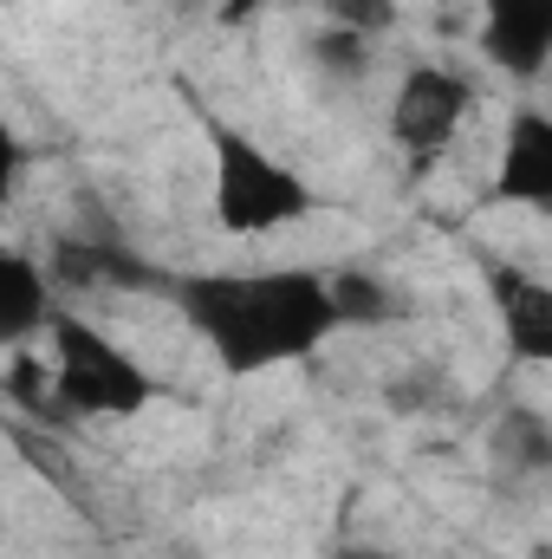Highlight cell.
<instances>
[{"label": "cell", "mask_w": 552, "mask_h": 559, "mask_svg": "<svg viewBox=\"0 0 552 559\" xmlns=\"http://www.w3.org/2000/svg\"><path fill=\"white\" fill-rule=\"evenodd\" d=\"M312 66H325V79H371V39L338 26V20H325L312 33Z\"/></svg>", "instance_id": "cell-12"}, {"label": "cell", "mask_w": 552, "mask_h": 559, "mask_svg": "<svg viewBox=\"0 0 552 559\" xmlns=\"http://www.w3.org/2000/svg\"><path fill=\"white\" fill-rule=\"evenodd\" d=\"M468 105H475V92H468L461 72H448V66H410L404 85H397V98H391V138L422 169V163H435L455 143Z\"/></svg>", "instance_id": "cell-4"}, {"label": "cell", "mask_w": 552, "mask_h": 559, "mask_svg": "<svg viewBox=\"0 0 552 559\" xmlns=\"http://www.w3.org/2000/svg\"><path fill=\"white\" fill-rule=\"evenodd\" d=\"M52 391L72 417H137L156 397L149 371L124 345H111L98 325H85L79 312H52Z\"/></svg>", "instance_id": "cell-3"}, {"label": "cell", "mask_w": 552, "mask_h": 559, "mask_svg": "<svg viewBox=\"0 0 552 559\" xmlns=\"http://www.w3.org/2000/svg\"><path fill=\"white\" fill-rule=\"evenodd\" d=\"M494 462L507 468V475H552V423L540 411H501L494 423Z\"/></svg>", "instance_id": "cell-10"}, {"label": "cell", "mask_w": 552, "mask_h": 559, "mask_svg": "<svg viewBox=\"0 0 552 559\" xmlns=\"http://www.w3.org/2000/svg\"><path fill=\"white\" fill-rule=\"evenodd\" d=\"M488 293L501 312V332L514 345V358L527 365H552V286L514 267H488Z\"/></svg>", "instance_id": "cell-7"}, {"label": "cell", "mask_w": 552, "mask_h": 559, "mask_svg": "<svg viewBox=\"0 0 552 559\" xmlns=\"http://www.w3.org/2000/svg\"><path fill=\"white\" fill-rule=\"evenodd\" d=\"M176 7H208V0H176Z\"/></svg>", "instance_id": "cell-16"}, {"label": "cell", "mask_w": 552, "mask_h": 559, "mask_svg": "<svg viewBox=\"0 0 552 559\" xmlns=\"http://www.w3.org/2000/svg\"><path fill=\"white\" fill-rule=\"evenodd\" d=\"M481 52L514 72V79H540L552 66V0H481Z\"/></svg>", "instance_id": "cell-5"}, {"label": "cell", "mask_w": 552, "mask_h": 559, "mask_svg": "<svg viewBox=\"0 0 552 559\" xmlns=\"http://www.w3.org/2000/svg\"><path fill=\"white\" fill-rule=\"evenodd\" d=\"M325 20H338V26L377 39V33L397 26V0H325Z\"/></svg>", "instance_id": "cell-13"}, {"label": "cell", "mask_w": 552, "mask_h": 559, "mask_svg": "<svg viewBox=\"0 0 552 559\" xmlns=\"http://www.w3.org/2000/svg\"><path fill=\"white\" fill-rule=\"evenodd\" d=\"M332 299H338V319H345V325H391V319H397V293H391V280L364 274V267L332 274Z\"/></svg>", "instance_id": "cell-11"}, {"label": "cell", "mask_w": 552, "mask_h": 559, "mask_svg": "<svg viewBox=\"0 0 552 559\" xmlns=\"http://www.w3.org/2000/svg\"><path fill=\"white\" fill-rule=\"evenodd\" d=\"M52 274L33 267L26 254H0V345H26L33 332L52 325Z\"/></svg>", "instance_id": "cell-9"}, {"label": "cell", "mask_w": 552, "mask_h": 559, "mask_svg": "<svg viewBox=\"0 0 552 559\" xmlns=\"http://www.w3.org/2000/svg\"><path fill=\"white\" fill-rule=\"evenodd\" d=\"M208 143H215V222L228 235H267L319 209V195L228 118H208Z\"/></svg>", "instance_id": "cell-2"}, {"label": "cell", "mask_w": 552, "mask_h": 559, "mask_svg": "<svg viewBox=\"0 0 552 559\" xmlns=\"http://www.w3.org/2000/svg\"><path fill=\"white\" fill-rule=\"evenodd\" d=\"M494 195L520 202V209H552V118L547 111H514Z\"/></svg>", "instance_id": "cell-8"}, {"label": "cell", "mask_w": 552, "mask_h": 559, "mask_svg": "<svg viewBox=\"0 0 552 559\" xmlns=\"http://www.w3.org/2000/svg\"><path fill=\"white\" fill-rule=\"evenodd\" d=\"M338 559H397V554H384V547H345Z\"/></svg>", "instance_id": "cell-15"}, {"label": "cell", "mask_w": 552, "mask_h": 559, "mask_svg": "<svg viewBox=\"0 0 552 559\" xmlns=\"http://www.w3.org/2000/svg\"><path fill=\"white\" fill-rule=\"evenodd\" d=\"M176 306L215 345L228 378H254V371H274L286 358H305L312 345H325L345 325L332 280L312 274V267L176 280Z\"/></svg>", "instance_id": "cell-1"}, {"label": "cell", "mask_w": 552, "mask_h": 559, "mask_svg": "<svg viewBox=\"0 0 552 559\" xmlns=\"http://www.w3.org/2000/svg\"><path fill=\"white\" fill-rule=\"evenodd\" d=\"M52 286H79V293H98V286H111V293H137V286H163V274H149L131 248H118L111 235H65L59 248H52Z\"/></svg>", "instance_id": "cell-6"}, {"label": "cell", "mask_w": 552, "mask_h": 559, "mask_svg": "<svg viewBox=\"0 0 552 559\" xmlns=\"http://www.w3.org/2000/svg\"><path fill=\"white\" fill-rule=\"evenodd\" d=\"M391 404L397 411H429L435 404V371H404L397 391H391Z\"/></svg>", "instance_id": "cell-14"}]
</instances>
